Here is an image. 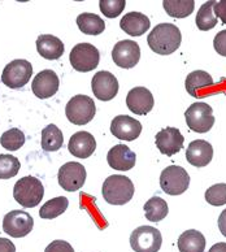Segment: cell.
<instances>
[{
  "label": "cell",
  "mask_w": 226,
  "mask_h": 252,
  "mask_svg": "<svg viewBox=\"0 0 226 252\" xmlns=\"http://www.w3.org/2000/svg\"><path fill=\"white\" fill-rule=\"evenodd\" d=\"M160 186L165 194L181 195L190 186V176L182 166L170 165L160 174Z\"/></svg>",
  "instance_id": "obj_5"
},
{
  "label": "cell",
  "mask_w": 226,
  "mask_h": 252,
  "mask_svg": "<svg viewBox=\"0 0 226 252\" xmlns=\"http://www.w3.org/2000/svg\"><path fill=\"white\" fill-rule=\"evenodd\" d=\"M219 229L224 237H226V209H224L219 217Z\"/></svg>",
  "instance_id": "obj_39"
},
{
  "label": "cell",
  "mask_w": 226,
  "mask_h": 252,
  "mask_svg": "<svg viewBox=\"0 0 226 252\" xmlns=\"http://www.w3.org/2000/svg\"><path fill=\"white\" fill-rule=\"evenodd\" d=\"M208 252H226V243H223V242L216 243V245L212 246Z\"/></svg>",
  "instance_id": "obj_40"
},
{
  "label": "cell",
  "mask_w": 226,
  "mask_h": 252,
  "mask_svg": "<svg viewBox=\"0 0 226 252\" xmlns=\"http://www.w3.org/2000/svg\"><path fill=\"white\" fill-rule=\"evenodd\" d=\"M35 44L38 54L47 60H58L64 54V43L58 36L51 34L38 36Z\"/></svg>",
  "instance_id": "obj_21"
},
{
  "label": "cell",
  "mask_w": 226,
  "mask_h": 252,
  "mask_svg": "<svg viewBox=\"0 0 226 252\" xmlns=\"http://www.w3.org/2000/svg\"><path fill=\"white\" fill-rule=\"evenodd\" d=\"M111 133L120 141L133 142L142 133V124L130 116L120 115L112 121Z\"/></svg>",
  "instance_id": "obj_15"
},
{
  "label": "cell",
  "mask_w": 226,
  "mask_h": 252,
  "mask_svg": "<svg viewBox=\"0 0 226 252\" xmlns=\"http://www.w3.org/2000/svg\"><path fill=\"white\" fill-rule=\"evenodd\" d=\"M32 76V66L28 60L17 59L13 60L4 68L1 73V82L9 89L17 90L21 89L30 81Z\"/></svg>",
  "instance_id": "obj_9"
},
{
  "label": "cell",
  "mask_w": 226,
  "mask_h": 252,
  "mask_svg": "<svg viewBox=\"0 0 226 252\" xmlns=\"http://www.w3.org/2000/svg\"><path fill=\"white\" fill-rule=\"evenodd\" d=\"M91 89L99 100L109 101L119 93V81L112 73L101 70L93 77Z\"/></svg>",
  "instance_id": "obj_13"
},
{
  "label": "cell",
  "mask_w": 226,
  "mask_h": 252,
  "mask_svg": "<svg viewBox=\"0 0 226 252\" xmlns=\"http://www.w3.org/2000/svg\"><path fill=\"white\" fill-rule=\"evenodd\" d=\"M97 113L93 97L87 95H75L65 107L66 119L74 125H86L94 119Z\"/></svg>",
  "instance_id": "obj_4"
},
{
  "label": "cell",
  "mask_w": 226,
  "mask_h": 252,
  "mask_svg": "<svg viewBox=\"0 0 226 252\" xmlns=\"http://www.w3.org/2000/svg\"><path fill=\"white\" fill-rule=\"evenodd\" d=\"M34 227V220L28 212L15 209L7 213L3 220V230L13 238H24Z\"/></svg>",
  "instance_id": "obj_10"
},
{
  "label": "cell",
  "mask_w": 226,
  "mask_h": 252,
  "mask_svg": "<svg viewBox=\"0 0 226 252\" xmlns=\"http://www.w3.org/2000/svg\"><path fill=\"white\" fill-rule=\"evenodd\" d=\"M161 245V233L154 226L136 227L130 235V246L135 252H159Z\"/></svg>",
  "instance_id": "obj_8"
},
{
  "label": "cell",
  "mask_w": 226,
  "mask_h": 252,
  "mask_svg": "<svg viewBox=\"0 0 226 252\" xmlns=\"http://www.w3.org/2000/svg\"><path fill=\"white\" fill-rule=\"evenodd\" d=\"M64 137L58 126L51 124L42 130V148L47 152L59 151L63 147Z\"/></svg>",
  "instance_id": "obj_26"
},
{
  "label": "cell",
  "mask_w": 226,
  "mask_h": 252,
  "mask_svg": "<svg viewBox=\"0 0 226 252\" xmlns=\"http://www.w3.org/2000/svg\"><path fill=\"white\" fill-rule=\"evenodd\" d=\"M59 185L68 192H73L82 188L86 181V169L82 164L75 161L66 162L59 169Z\"/></svg>",
  "instance_id": "obj_11"
},
{
  "label": "cell",
  "mask_w": 226,
  "mask_h": 252,
  "mask_svg": "<svg viewBox=\"0 0 226 252\" xmlns=\"http://www.w3.org/2000/svg\"><path fill=\"white\" fill-rule=\"evenodd\" d=\"M43 196V185L35 177H22L13 188V198L24 208H34L42 202Z\"/></svg>",
  "instance_id": "obj_3"
},
{
  "label": "cell",
  "mask_w": 226,
  "mask_h": 252,
  "mask_svg": "<svg viewBox=\"0 0 226 252\" xmlns=\"http://www.w3.org/2000/svg\"><path fill=\"white\" fill-rule=\"evenodd\" d=\"M112 59L117 66L122 69L134 68L140 59L139 44L134 40L125 39L116 43L112 51Z\"/></svg>",
  "instance_id": "obj_12"
},
{
  "label": "cell",
  "mask_w": 226,
  "mask_h": 252,
  "mask_svg": "<svg viewBox=\"0 0 226 252\" xmlns=\"http://www.w3.org/2000/svg\"><path fill=\"white\" fill-rule=\"evenodd\" d=\"M183 142H185V138L180 130L176 127H165L160 130L155 137V143L158 150L162 155L166 156L178 154L183 148Z\"/></svg>",
  "instance_id": "obj_14"
},
{
  "label": "cell",
  "mask_w": 226,
  "mask_h": 252,
  "mask_svg": "<svg viewBox=\"0 0 226 252\" xmlns=\"http://www.w3.org/2000/svg\"><path fill=\"white\" fill-rule=\"evenodd\" d=\"M20 160L16 156L1 154L0 155V180H9L17 176L20 170Z\"/></svg>",
  "instance_id": "obj_32"
},
{
  "label": "cell",
  "mask_w": 226,
  "mask_h": 252,
  "mask_svg": "<svg viewBox=\"0 0 226 252\" xmlns=\"http://www.w3.org/2000/svg\"><path fill=\"white\" fill-rule=\"evenodd\" d=\"M212 85H213V79H212L211 74L204 70L191 72L185 81L186 91L194 97H200V91L207 87H211Z\"/></svg>",
  "instance_id": "obj_23"
},
{
  "label": "cell",
  "mask_w": 226,
  "mask_h": 252,
  "mask_svg": "<svg viewBox=\"0 0 226 252\" xmlns=\"http://www.w3.org/2000/svg\"><path fill=\"white\" fill-rule=\"evenodd\" d=\"M155 104L154 96L146 87H134L128 93L126 105L130 111L138 116L147 115L152 111Z\"/></svg>",
  "instance_id": "obj_17"
},
{
  "label": "cell",
  "mask_w": 226,
  "mask_h": 252,
  "mask_svg": "<svg viewBox=\"0 0 226 252\" xmlns=\"http://www.w3.org/2000/svg\"><path fill=\"white\" fill-rule=\"evenodd\" d=\"M78 29L86 35H99L104 32L105 24L97 15L94 13H82L77 17Z\"/></svg>",
  "instance_id": "obj_25"
},
{
  "label": "cell",
  "mask_w": 226,
  "mask_h": 252,
  "mask_svg": "<svg viewBox=\"0 0 226 252\" xmlns=\"http://www.w3.org/2000/svg\"><path fill=\"white\" fill-rule=\"evenodd\" d=\"M182 42L180 29L173 24H159L147 36V43L155 54L170 55Z\"/></svg>",
  "instance_id": "obj_1"
},
{
  "label": "cell",
  "mask_w": 226,
  "mask_h": 252,
  "mask_svg": "<svg viewBox=\"0 0 226 252\" xmlns=\"http://www.w3.org/2000/svg\"><path fill=\"white\" fill-rule=\"evenodd\" d=\"M212 158H213V147L209 142L203 139L191 142L186 150L187 161L196 168L208 165Z\"/></svg>",
  "instance_id": "obj_20"
},
{
  "label": "cell",
  "mask_w": 226,
  "mask_h": 252,
  "mask_svg": "<svg viewBox=\"0 0 226 252\" xmlns=\"http://www.w3.org/2000/svg\"><path fill=\"white\" fill-rule=\"evenodd\" d=\"M162 7L170 17L185 18L194 12V0H164Z\"/></svg>",
  "instance_id": "obj_29"
},
{
  "label": "cell",
  "mask_w": 226,
  "mask_h": 252,
  "mask_svg": "<svg viewBox=\"0 0 226 252\" xmlns=\"http://www.w3.org/2000/svg\"><path fill=\"white\" fill-rule=\"evenodd\" d=\"M213 47L217 54L226 58V30H221L219 34H216L213 39Z\"/></svg>",
  "instance_id": "obj_36"
},
{
  "label": "cell",
  "mask_w": 226,
  "mask_h": 252,
  "mask_svg": "<svg viewBox=\"0 0 226 252\" xmlns=\"http://www.w3.org/2000/svg\"><path fill=\"white\" fill-rule=\"evenodd\" d=\"M135 152H133L125 144H116L108 151L107 161L108 165L112 169L120 170V172H126L134 168L135 165Z\"/></svg>",
  "instance_id": "obj_18"
},
{
  "label": "cell",
  "mask_w": 226,
  "mask_h": 252,
  "mask_svg": "<svg viewBox=\"0 0 226 252\" xmlns=\"http://www.w3.org/2000/svg\"><path fill=\"white\" fill-rule=\"evenodd\" d=\"M185 119L189 129L196 133H208L215 125L213 109L207 103H194L185 112Z\"/></svg>",
  "instance_id": "obj_7"
},
{
  "label": "cell",
  "mask_w": 226,
  "mask_h": 252,
  "mask_svg": "<svg viewBox=\"0 0 226 252\" xmlns=\"http://www.w3.org/2000/svg\"><path fill=\"white\" fill-rule=\"evenodd\" d=\"M143 209L146 219L152 222H159V221L164 220L169 212L168 204L160 196H152L148 202H146Z\"/></svg>",
  "instance_id": "obj_27"
},
{
  "label": "cell",
  "mask_w": 226,
  "mask_h": 252,
  "mask_svg": "<svg viewBox=\"0 0 226 252\" xmlns=\"http://www.w3.org/2000/svg\"><path fill=\"white\" fill-rule=\"evenodd\" d=\"M0 252H16V246L7 238H0Z\"/></svg>",
  "instance_id": "obj_38"
},
{
  "label": "cell",
  "mask_w": 226,
  "mask_h": 252,
  "mask_svg": "<svg viewBox=\"0 0 226 252\" xmlns=\"http://www.w3.org/2000/svg\"><path fill=\"white\" fill-rule=\"evenodd\" d=\"M59 86H60V81H59L58 74L51 69H46L34 77L32 90L36 97L47 99V97L54 96L58 93Z\"/></svg>",
  "instance_id": "obj_16"
},
{
  "label": "cell",
  "mask_w": 226,
  "mask_h": 252,
  "mask_svg": "<svg viewBox=\"0 0 226 252\" xmlns=\"http://www.w3.org/2000/svg\"><path fill=\"white\" fill-rule=\"evenodd\" d=\"M100 11L108 18H116L125 9V0H100Z\"/></svg>",
  "instance_id": "obj_34"
},
{
  "label": "cell",
  "mask_w": 226,
  "mask_h": 252,
  "mask_svg": "<svg viewBox=\"0 0 226 252\" xmlns=\"http://www.w3.org/2000/svg\"><path fill=\"white\" fill-rule=\"evenodd\" d=\"M69 60L77 72L87 73L97 68L100 62V54L95 46L90 43H78L70 51Z\"/></svg>",
  "instance_id": "obj_6"
},
{
  "label": "cell",
  "mask_w": 226,
  "mask_h": 252,
  "mask_svg": "<svg viewBox=\"0 0 226 252\" xmlns=\"http://www.w3.org/2000/svg\"><path fill=\"white\" fill-rule=\"evenodd\" d=\"M69 202L65 196H58L48 200L40 207L39 217L44 220H52L56 217L61 216L68 209Z\"/></svg>",
  "instance_id": "obj_30"
},
{
  "label": "cell",
  "mask_w": 226,
  "mask_h": 252,
  "mask_svg": "<svg viewBox=\"0 0 226 252\" xmlns=\"http://www.w3.org/2000/svg\"><path fill=\"white\" fill-rule=\"evenodd\" d=\"M180 252H204L205 238L197 230H186L178 238Z\"/></svg>",
  "instance_id": "obj_24"
},
{
  "label": "cell",
  "mask_w": 226,
  "mask_h": 252,
  "mask_svg": "<svg viewBox=\"0 0 226 252\" xmlns=\"http://www.w3.org/2000/svg\"><path fill=\"white\" fill-rule=\"evenodd\" d=\"M213 9H215L216 17H219L223 21L224 25H226V0L216 1Z\"/></svg>",
  "instance_id": "obj_37"
},
{
  "label": "cell",
  "mask_w": 226,
  "mask_h": 252,
  "mask_svg": "<svg viewBox=\"0 0 226 252\" xmlns=\"http://www.w3.org/2000/svg\"><path fill=\"white\" fill-rule=\"evenodd\" d=\"M205 200L215 207L226 204V184H217L211 186L205 191Z\"/></svg>",
  "instance_id": "obj_33"
},
{
  "label": "cell",
  "mask_w": 226,
  "mask_h": 252,
  "mask_svg": "<svg viewBox=\"0 0 226 252\" xmlns=\"http://www.w3.org/2000/svg\"><path fill=\"white\" fill-rule=\"evenodd\" d=\"M121 29L130 36H140L150 29V18L140 12H130L121 18Z\"/></svg>",
  "instance_id": "obj_22"
},
{
  "label": "cell",
  "mask_w": 226,
  "mask_h": 252,
  "mask_svg": "<svg viewBox=\"0 0 226 252\" xmlns=\"http://www.w3.org/2000/svg\"><path fill=\"white\" fill-rule=\"evenodd\" d=\"M215 4L216 1H213V0L205 1L197 11L195 22H196L197 29L201 30V32H208L217 25V17L213 12Z\"/></svg>",
  "instance_id": "obj_28"
},
{
  "label": "cell",
  "mask_w": 226,
  "mask_h": 252,
  "mask_svg": "<svg viewBox=\"0 0 226 252\" xmlns=\"http://www.w3.org/2000/svg\"><path fill=\"white\" fill-rule=\"evenodd\" d=\"M68 150L75 158H87L97 150V141L89 131H78L69 139Z\"/></svg>",
  "instance_id": "obj_19"
},
{
  "label": "cell",
  "mask_w": 226,
  "mask_h": 252,
  "mask_svg": "<svg viewBox=\"0 0 226 252\" xmlns=\"http://www.w3.org/2000/svg\"><path fill=\"white\" fill-rule=\"evenodd\" d=\"M25 134L22 133L20 129H9L5 133H3L0 138V144L3 146L5 150L9 151H17L25 144Z\"/></svg>",
  "instance_id": "obj_31"
},
{
  "label": "cell",
  "mask_w": 226,
  "mask_h": 252,
  "mask_svg": "<svg viewBox=\"0 0 226 252\" xmlns=\"http://www.w3.org/2000/svg\"><path fill=\"white\" fill-rule=\"evenodd\" d=\"M44 252H74L72 245L65 241H54L47 246Z\"/></svg>",
  "instance_id": "obj_35"
},
{
  "label": "cell",
  "mask_w": 226,
  "mask_h": 252,
  "mask_svg": "<svg viewBox=\"0 0 226 252\" xmlns=\"http://www.w3.org/2000/svg\"><path fill=\"white\" fill-rule=\"evenodd\" d=\"M134 184L121 174L109 176L103 184L101 194L105 202L113 205H124L134 196Z\"/></svg>",
  "instance_id": "obj_2"
}]
</instances>
